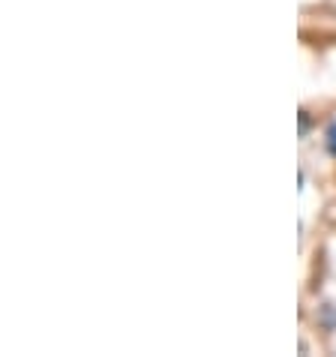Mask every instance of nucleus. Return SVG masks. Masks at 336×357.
<instances>
[{"instance_id": "nucleus-1", "label": "nucleus", "mask_w": 336, "mask_h": 357, "mask_svg": "<svg viewBox=\"0 0 336 357\" xmlns=\"http://www.w3.org/2000/svg\"><path fill=\"white\" fill-rule=\"evenodd\" d=\"M324 144H328V153L336 156V121L328 126V132H324Z\"/></svg>"}, {"instance_id": "nucleus-2", "label": "nucleus", "mask_w": 336, "mask_h": 357, "mask_svg": "<svg viewBox=\"0 0 336 357\" xmlns=\"http://www.w3.org/2000/svg\"><path fill=\"white\" fill-rule=\"evenodd\" d=\"M306 130H310V117H306V112H300V135H306Z\"/></svg>"}]
</instances>
